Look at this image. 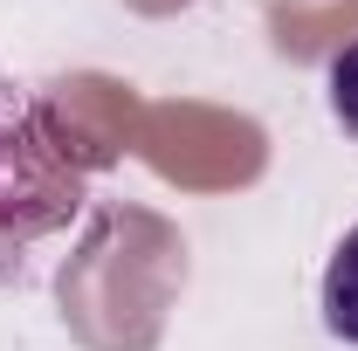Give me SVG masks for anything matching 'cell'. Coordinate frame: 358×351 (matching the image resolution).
Returning <instances> with one entry per match:
<instances>
[{"label": "cell", "mask_w": 358, "mask_h": 351, "mask_svg": "<svg viewBox=\"0 0 358 351\" xmlns=\"http://www.w3.org/2000/svg\"><path fill=\"white\" fill-rule=\"evenodd\" d=\"M324 331L331 338H345V345H358V227L338 241V255H331V268H324Z\"/></svg>", "instance_id": "obj_1"}, {"label": "cell", "mask_w": 358, "mask_h": 351, "mask_svg": "<svg viewBox=\"0 0 358 351\" xmlns=\"http://www.w3.org/2000/svg\"><path fill=\"white\" fill-rule=\"evenodd\" d=\"M324 83H331V117L358 138V42H345L331 55V76H324Z\"/></svg>", "instance_id": "obj_2"}]
</instances>
